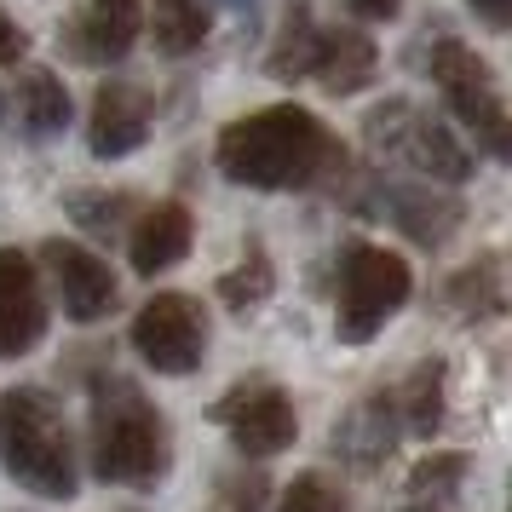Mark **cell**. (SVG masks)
<instances>
[{
  "mask_svg": "<svg viewBox=\"0 0 512 512\" xmlns=\"http://www.w3.org/2000/svg\"><path fill=\"white\" fill-rule=\"evenodd\" d=\"M213 162L242 190H305L346 179V150L305 104H265L254 116H236L213 144Z\"/></svg>",
  "mask_w": 512,
  "mask_h": 512,
  "instance_id": "obj_1",
  "label": "cell"
},
{
  "mask_svg": "<svg viewBox=\"0 0 512 512\" xmlns=\"http://www.w3.org/2000/svg\"><path fill=\"white\" fill-rule=\"evenodd\" d=\"M0 472L35 501H70L81 489L70 420L58 409V397H47L41 386L0 392Z\"/></svg>",
  "mask_w": 512,
  "mask_h": 512,
  "instance_id": "obj_2",
  "label": "cell"
},
{
  "mask_svg": "<svg viewBox=\"0 0 512 512\" xmlns=\"http://www.w3.org/2000/svg\"><path fill=\"white\" fill-rule=\"evenodd\" d=\"M87 466L98 484L150 489L167 472V426L162 409L133 380H98L93 386V432H87Z\"/></svg>",
  "mask_w": 512,
  "mask_h": 512,
  "instance_id": "obj_3",
  "label": "cell"
},
{
  "mask_svg": "<svg viewBox=\"0 0 512 512\" xmlns=\"http://www.w3.org/2000/svg\"><path fill=\"white\" fill-rule=\"evenodd\" d=\"M415 294V271L409 259L374 242H346L340 254V282H334V334L346 346H369L380 328Z\"/></svg>",
  "mask_w": 512,
  "mask_h": 512,
  "instance_id": "obj_4",
  "label": "cell"
},
{
  "mask_svg": "<svg viewBox=\"0 0 512 512\" xmlns=\"http://www.w3.org/2000/svg\"><path fill=\"white\" fill-rule=\"evenodd\" d=\"M363 139H369L374 156L409 167V173L432 179V185H466V179H472V150H466L438 116L415 110L409 98H386L380 110H369Z\"/></svg>",
  "mask_w": 512,
  "mask_h": 512,
  "instance_id": "obj_5",
  "label": "cell"
},
{
  "mask_svg": "<svg viewBox=\"0 0 512 512\" xmlns=\"http://www.w3.org/2000/svg\"><path fill=\"white\" fill-rule=\"evenodd\" d=\"M432 81H438L443 104L478 139V150H484L489 162H512V116H507V104H501V87H495L484 58L466 41L443 35L438 47H432Z\"/></svg>",
  "mask_w": 512,
  "mask_h": 512,
  "instance_id": "obj_6",
  "label": "cell"
},
{
  "mask_svg": "<svg viewBox=\"0 0 512 512\" xmlns=\"http://www.w3.org/2000/svg\"><path fill=\"white\" fill-rule=\"evenodd\" d=\"M213 426H225L236 443V455L248 461H265V455H282L288 443L300 438V415H294V397L282 392L277 380H242L208 409Z\"/></svg>",
  "mask_w": 512,
  "mask_h": 512,
  "instance_id": "obj_7",
  "label": "cell"
},
{
  "mask_svg": "<svg viewBox=\"0 0 512 512\" xmlns=\"http://www.w3.org/2000/svg\"><path fill=\"white\" fill-rule=\"evenodd\" d=\"M133 351L156 374H196L208 357V317L190 294H156L133 317Z\"/></svg>",
  "mask_w": 512,
  "mask_h": 512,
  "instance_id": "obj_8",
  "label": "cell"
},
{
  "mask_svg": "<svg viewBox=\"0 0 512 512\" xmlns=\"http://www.w3.org/2000/svg\"><path fill=\"white\" fill-rule=\"evenodd\" d=\"M357 213H386L397 231L420 248H443L461 225V202L426 179H363V196H351Z\"/></svg>",
  "mask_w": 512,
  "mask_h": 512,
  "instance_id": "obj_9",
  "label": "cell"
},
{
  "mask_svg": "<svg viewBox=\"0 0 512 512\" xmlns=\"http://www.w3.org/2000/svg\"><path fill=\"white\" fill-rule=\"evenodd\" d=\"M41 265L52 271V288H58V300H64V317H70V323H104V317L116 311L121 282L93 248L52 236L47 248H41Z\"/></svg>",
  "mask_w": 512,
  "mask_h": 512,
  "instance_id": "obj_10",
  "label": "cell"
},
{
  "mask_svg": "<svg viewBox=\"0 0 512 512\" xmlns=\"http://www.w3.org/2000/svg\"><path fill=\"white\" fill-rule=\"evenodd\" d=\"M397 438H403V415H397V392H369L357 397L346 415L328 432V455L351 472H380L392 461Z\"/></svg>",
  "mask_w": 512,
  "mask_h": 512,
  "instance_id": "obj_11",
  "label": "cell"
},
{
  "mask_svg": "<svg viewBox=\"0 0 512 512\" xmlns=\"http://www.w3.org/2000/svg\"><path fill=\"white\" fill-rule=\"evenodd\" d=\"M47 340V294L24 248H0V357H29Z\"/></svg>",
  "mask_w": 512,
  "mask_h": 512,
  "instance_id": "obj_12",
  "label": "cell"
},
{
  "mask_svg": "<svg viewBox=\"0 0 512 512\" xmlns=\"http://www.w3.org/2000/svg\"><path fill=\"white\" fill-rule=\"evenodd\" d=\"M150 116H156V104L139 81H104L93 93V110H87V150L98 162L133 156L150 139Z\"/></svg>",
  "mask_w": 512,
  "mask_h": 512,
  "instance_id": "obj_13",
  "label": "cell"
},
{
  "mask_svg": "<svg viewBox=\"0 0 512 512\" xmlns=\"http://www.w3.org/2000/svg\"><path fill=\"white\" fill-rule=\"evenodd\" d=\"M139 41V0H87V12H75L64 24V47L81 64H116Z\"/></svg>",
  "mask_w": 512,
  "mask_h": 512,
  "instance_id": "obj_14",
  "label": "cell"
},
{
  "mask_svg": "<svg viewBox=\"0 0 512 512\" xmlns=\"http://www.w3.org/2000/svg\"><path fill=\"white\" fill-rule=\"evenodd\" d=\"M196 242V225H190V208L185 202H156L133 219L127 231V259L139 277H162L167 265H179Z\"/></svg>",
  "mask_w": 512,
  "mask_h": 512,
  "instance_id": "obj_15",
  "label": "cell"
},
{
  "mask_svg": "<svg viewBox=\"0 0 512 512\" xmlns=\"http://www.w3.org/2000/svg\"><path fill=\"white\" fill-rule=\"evenodd\" d=\"M374 70H380V52H374V41L363 35V29H317V52H311V75L323 81V93L334 98H351L363 93L374 81Z\"/></svg>",
  "mask_w": 512,
  "mask_h": 512,
  "instance_id": "obj_16",
  "label": "cell"
},
{
  "mask_svg": "<svg viewBox=\"0 0 512 512\" xmlns=\"http://www.w3.org/2000/svg\"><path fill=\"white\" fill-rule=\"evenodd\" d=\"M443 386H449V369H443L438 357L415 363V374H409L403 392H397L403 432H415V438H432V432H438L443 426Z\"/></svg>",
  "mask_w": 512,
  "mask_h": 512,
  "instance_id": "obj_17",
  "label": "cell"
},
{
  "mask_svg": "<svg viewBox=\"0 0 512 512\" xmlns=\"http://www.w3.org/2000/svg\"><path fill=\"white\" fill-rule=\"evenodd\" d=\"M18 104H24L29 139H52V133H64V127H70V116H75L70 87H64L52 70H29L24 81H18Z\"/></svg>",
  "mask_w": 512,
  "mask_h": 512,
  "instance_id": "obj_18",
  "label": "cell"
},
{
  "mask_svg": "<svg viewBox=\"0 0 512 512\" xmlns=\"http://www.w3.org/2000/svg\"><path fill=\"white\" fill-rule=\"evenodd\" d=\"M443 305L455 311V317H466V323H484V317H501L507 311V288H501V271L495 265H466V271H455V277L443 282Z\"/></svg>",
  "mask_w": 512,
  "mask_h": 512,
  "instance_id": "obj_19",
  "label": "cell"
},
{
  "mask_svg": "<svg viewBox=\"0 0 512 512\" xmlns=\"http://www.w3.org/2000/svg\"><path fill=\"white\" fill-rule=\"evenodd\" d=\"M208 6L202 0H156V12H150V35H156V47L167 52V58H185V52H196L202 41H208Z\"/></svg>",
  "mask_w": 512,
  "mask_h": 512,
  "instance_id": "obj_20",
  "label": "cell"
},
{
  "mask_svg": "<svg viewBox=\"0 0 512 512\" xmlns=\"http://www.w3.org/2000/svg\"><path fill=\"white\" fill-rule=\"evenodd\" d=\"M317 29H323V24L311 18V6L294 0V6H288V18H282V29H277V47H271V58H265V70L277 75V81H300V75H311Z\"/></svg>",
  "mask_w": 512,
  "mask_h": 512,
  "instance_id": "obj_21",
  "label": "cell"
},
{
  "mask_svg": "<svg viewBox=\"0 0 512 512\" xmlns=\"http://www.w3.org/2000/svg\"><path fill=\"white\" fill-rule=\"evenodd\" d=\"M64 208H70V219L81 231H93L98 242H116L121 225H133V202L116 196V190H75Z\"/></svg>",
  "mask_w": 512,
  "mask_h": 512,
  "instance_id": "obj_22",
  "label": "cell"
},
{
  "mask_svg": "<svg viewBox=\"0 0 512 512\" xmlns=\"http://www.w3.org/2000/svg\"><path fill=\"white\" fill-rule=\"evenodd\" d=\"M271 288H277V271H271L265 248H248V259L219 277V300L231 305V311H254V305L271 300Z\"/></svg>",
  "mask_w": 512,
  "mask_h": 512,
  "instance_id": "obj_23",
  "label": "cell"
},
{
  "mask_svg": "<svg viewBox=\"0 0 512 512\" xmlns=\"http://www.w3.org/2000/svg\"><path fill=\"white\" fill-rule=\"evenodd\" d=\"M466 478V455H426V461H415V472H409V501H426V507H443V501H455V489H461Z\"/></svg>",
  "mask_w": 512,
  "mask_h": 512,
  "instance_id": "obj_24",
  "label": "cell"
},
{
  "mask_svg": "<svg viewBox=\"0 0 512 512\" xmlns=\"http://www.w3.org/2000/svg\"><path fill=\"white\" fill-rule=\"evenodd\" d=\"M277 512H351V507L323 472H300V478L277 495Z\"/></svg>",
  "mask_w": 512,
  "mask_h": 512,
  "instance_id": "obj_25",
  "label": "cell"
},
{
  "mask_svg": "<svg viewBox=\"0 0 512 512\" xmlns=\"http://www.w3.org/2000/svg\"><path fill=\"white\" fill-rule=\"evenodd\" d=\"M265 495H271V489H265L259 472H236V478H225V507L231 512H259Z\"/></svg>",
  "mask_w": 512,
  "mask_h": 512,
  "instance_id": "obj_26",
  "label": "cell"
},
{
  "mask_svg": "<svg viewBox=\"0 0 512 512\" xmlns=\"http://www.w3.org/2000/svg\"><path fill=\"white\" fill-rule=\"evenodd\" d=\"M24 52H29V35H24V24L0 12V64H24Z\"/></svg>",
  "mask_w": 512,
  "mask_h": 512,
  "instance_id": "obj_27",
  "label": "cell"
},
{
  "mask_svg": "<svg viewBox=\"0 0 512 512\" xmlns=\"http://www.w3.org/2000/svg\"><path fill=\"white\" fill-rule=\"evenodd\" d=\"M484 29H512V0H466Z\"/></svg>",
  "mask_w": 512,
  "mask_h": 512,
  "instance_id": "obj_28",
  "label": "cell"
},
{
  "mask_svg": "<svg viewBox=\"0 0 512 512\" xmlns=\"http://www.w3.org/2000/svg\"><path fill=\"white\" fill-rule=\"evenodd\" d=\"M397 6H403V0H351V12H357V18H369V24L397 18Z\"/></svg>",
  "mask_w": 512,
  "mask_h": 512,
  "instance_id": "obj_29",
  "label": "cell"
},
{
  "mask_svg": "<svg viewBox=\"0 0 512 512\" xmlns=\"http://www.w3.org/2000/svg\"><path fill=\"white\" fill-rule=\"evenodd\" d=\"M403 512H443V507H426V501H415V507H403Z\"/></svg>",
  "mask_w": 512,
  "mask_h": 512,
  "instance_id": "obj_30",
  "label": "cell"
},
{
  "mask_svg": "<svg viewBox=\"0 0 512 512\" xmlns=\"http://www.w3.org/2000/svg\"><path fill=\"white\" fill-rule=\"evenodd\" d=\"M219 6H254V0H219Z\"/></svg>",
  "mask_w": 512,
  "mask_h": 512,
  "instance_id": "obj_31",
  "label": "cell"
},
{
  "mask_svg": "<svg viewBox=\"0 0 512 512\" xmlns=\"http://www.w3.org/2000/svg\"><path fill=\"white\" fill-rule=\"evenodd\" d=\"M0 116H6V93H0Z\"/></svg>",
  "mask_w": 512,
  "mask_h": 512,
  "instance_id": "obj_32",
  "label": "cell"
},
{
  "mask_svg": "<svg viewBox=\"0 0 512 512\" xmlns=\"http://www.w3.org/2000/svg\"><path fill=\"white\" fill-rule=\"evenodd\" d=\"M507 512H512V507H507Z\"/></svg>",
  "mask_w": 512,
  "mask_h": 512,
  "instance_id": "obj_33",
  "label": "cell"
}]
</instances>
